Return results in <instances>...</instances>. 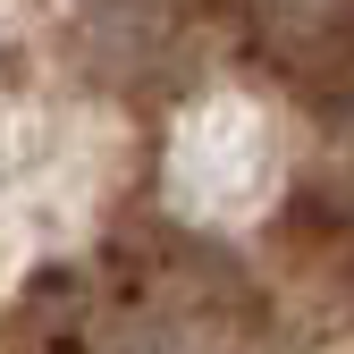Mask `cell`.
<instances>
[{
    "instance_id": "1",
    "label": "cell",
    "mask_w": 354,
    "mask_h": 354,
    "mask_svg": "<svg viewBox=\"0 0 354 354\" xmlns=\"http://www.w3.org/2000/svg\"><path fill=\"white\" fill-rule=\"evenodd\" d=\"M177 177H186L211 211L245 203L261 186V127H253V110H211L186 136V152H177Z\"/></svg>"
}]
</instances>
